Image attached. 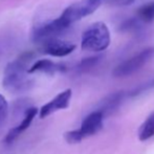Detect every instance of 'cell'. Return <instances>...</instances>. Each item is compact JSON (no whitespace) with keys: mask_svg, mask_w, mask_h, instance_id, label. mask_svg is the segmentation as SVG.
<instances>
[{"mask_svg":"<svg viewBox=\"0 0 154 154\" xmlns=\"http://www.w3.org/2000/svg\"><path fill=\"white\" fill-rule=\"evenodd\" d=\"M66 69V67L60 63H55L51 60L42 59L38 60L29 67V72L35 73V72H43L46 75H55L57 72H62Z\"/></svg>","mask_w":154,"mask_h":154,"instance_id":"11","label":"cell"},{"mask_svg":"<svg viewBox=\"0 0 154 154\" xmlns=\"http://www.w3.org/2000/svg\"><path fill=\"white\" fill-rule=\"evenodd\" d=\"M154 57V48L148 47L143 51H140L138 54L134 55L133 57L125 60L121 64L114 68L113 75L116 78H125L128 75H131L138 71L143 66L147 64L151 59Z\"/></svg>","mask_w":154,"mask_h":154,"instance_id":"5","label":"cell"},{"mask_svg":"<svg viewBox=\"0 0 154 154\" xmlns=\"http://www.w3.org/2000/svg\"><path fill=\"white\" fill-rule=\"evenodd\" d=\"M71 94H72L71 89H66L60 92L58 95H56L51 102L42 106V108L40 109V118L45 119L51 114H53L54 112L67 108L69 105V102H70Z\"/></svg>","mask_w":154,"mask_h":154,"instance_id":"8","label":"cell"},{"mask_svg":"<svg viewBox=\"0 0 154 154\" xmlns=\"http://www.w3.org/2000/svg\"><path fill=\"white\" fill-rule=\"evenodd\" d=\"M102 57L101 56H95V57H90L87 58V59H84L80 62V64L78 65V70L79 71H87L89 69L93 68L95 65L97 64L100 61H101Z\"/></svg>","mask_w":154,"mask_h":154,"instance_id":"15","label":"cell"},{"mask_svg":"<svg viewBox=\"0 0 154 154\" xmlns=\"http://www.w3.org/2000/svg\"><path fill=\"white\" fill-rule=\"evenodd\" d=\"M8 114V104L5 97L0 93V131L4 127Z\"/></svg>","mask_w":154,"mask_h":154,"instance_id":"16","label":"cell"},{"mask_svg":"<svg viewBox=\"0 0 154 154\" xmlns=\"http://www.w3.org/2000/svg\"><path fill=\"white\" fill-rule=\"evenodd\" d=\"M41 51L44 54L53 57H65L75 49V45L68 41L61 40L59 38H53L40 43Z\"/></svg>","mask_w":154,"mask_h":154,"instance_id":"7","label":"cell"},{"mask_svg":"<svg viewBox=\"0 0 154 154\" xmlns=\"http://www.w3.org/2000/svg\"><path fill=\"white\" fill-rule=\"evenodd\" d=\"M104 118L105 116L103 114V112L95 109L84 119L79 129L71 130L65 133V140L69 144H78L85 137L94 135L103 127Z\"/></svg>","mask_w":154,"mask_h":154,"instance_id":"3","label":"cell"},{"mask_svg":"<svg viewBox=\"0 0 154 154\" xmlns=\"http://www.w3.org/2000/svg\"><path fill=\"white\" fill-rule=\"evenodd\" d=\"M32 53H25L6 65L2 85L12 93H23L32 89L34 81L29 77V64L32 60Z\"/></svg>","mask_w":154,"mask_h":154,"instance_id":"1","label":"cell"},{"mask_svg":"<svg viewBox=\"0 0 154 154\" xmlns=\"http://www.w3.org/2000/svg\"><path fill=\"white\" fill-rule=\"evenodd\" d=\"M38 114V109L36 107H29L24 111V118L21 121V123L19 124L17 127H14L8 131V133L5 135L3 140V143L5 145H11L18 138V136L21 133L25 131L27 128L31 126L32 120L35 119V116Z\"/></svg>","mask_w":154,"mask_h":154,"instance_id":"9","label":"cell"},{"mask_svg":"<svg viewBox=\"0 0 154 154\" xmlns=\"http://www.w3.org/2000/svg\"><path fill=\"white\" fill-rule=\"evenodd\" d=\"M136 16L142 22L151 23L154 21V1L148 2L140 8H138L136 12Z\"/></svg>","mask_w":154,"mask_h":154,"instance_id":"13","label":"cell"},{"mask_svg":"<svg viewBox=\"0 0 154 154\" xmlns=\"http://www.w3.org/2000/svg\"><path fill=\"white\" fill-rule=\"evenodd\" d=\"M110 44V32L104 22H95L83 32L81 47L86 51H103Z\"/></svg>","mask_w":154,"mask_h":154,"instance_id":"2","label":"cell"},{"mask_svg":"<svg viewBox=\"0 0 154 154\" xmlns=\"http://www.w3.org/2000/svg\"><path fill=\"white\" fill-rule=\"evenodd\" d=\"M68 27V25L60 17H58L57 19L42 23L35 27L32 34V39L36 43H42L48 39L58 38V36L64 32Z\"/></svg>","mask_w":154,"mask_h":154,"instance_id":"6","label":"cell"},{"mask_svg":"<svg viewBox=\"0 0 154 154\" xmlns=\"http://www.w3.org/2000/svg\"><path fill=\"white\" fill-rule=\"evenodd\" d=\"M140 20V19H138ZM137 19H129L121 25V31L125 32H138L140 29V24Z\"/></svg>","mask_w":154,"mask_h":154,"instance_id":"17","label":"cell"},{"mask_svg":"<svg viewBox=\"0 0 154 154\" xmlns=\"http://www.w3.org/2000/svg\"><path fill=\"white\" fill-rule=\"evenodd\" d=\"M126 97H128V93L125 91H118L111 93V94L107 95V97L102 100L97 109L103 112V114L105 116H110L121 107V105L125 101Z\"/></svg>","mask_w":154,"mask_h":154,"instance_id":"10","label":"cell"},{"mask_svg":"<svg viewBox=\"0 0 154 154\" xmlns=\"http://www.w3.org/2000/svg\"><path fill=\"white\" fill-rule=\"evenodd\" d=\"M154 136V111L151 112L148 118L144 121L138 129V138L142 142L148 140Z\"/></svg>","mask_w":154,"mask_h":154,"instance_id":"12","label":"cell"},{"mask_svg":"<svg viewBox=\"0 0 154 154\" xmlns=\"http://www.w3.org/2000/svg\"><path fill=\"white\" fill-rule=\"evenodd\" d=\"M134 2V0H103V3L112 6H126L130 5Z\"/></svg>","mask_w":154,"mask_h":154,"instance_id":"18","label":"cell"},{"mask_svg":"<svg viewBox=\"0 0 154 154\" xmlns=\"http://www.w3.org/2000/svg\"><path fill=\"white\" fill-rule=\"evenodd\" d=\"M102 3L103 0H80L65 8L60 18L70 26L72 23L94 13Z\"/></svg>","mask_w":154,"mask_h":154,"instance_id":"4","label":"cell"},{"mask_svg":"<svg viewBox=\"0 0 154 154\" xmlns=\"http://www.w3.org/2000/svg\"><path fill=\"white\" fill-rule=\"evenodd\" d=\"M152 88H154V79L149 80V81H147V82H145V83L140 84V85L136 86L135 88L131 89L127 93H128V97H138L140 94H142V93L152 89Z\"/></svg>","mask_w":154,"mask_h":154,"instance_id":"14","label":"cell"}]
</instances>
